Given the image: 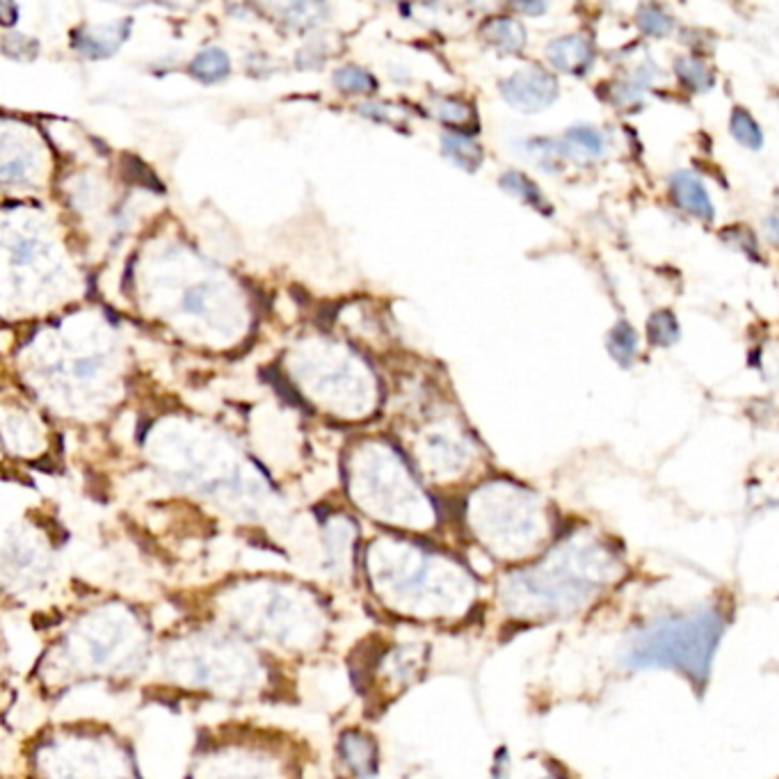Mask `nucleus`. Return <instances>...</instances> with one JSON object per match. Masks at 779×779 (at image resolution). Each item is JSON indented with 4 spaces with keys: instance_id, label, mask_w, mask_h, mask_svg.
<instances>
[{
    "instance_id": "obj_1",
    "label": "nucleus",
    "mask_w": 779,
    "mask_h": 779,
    "mask_svg": "<svg viewBox=\"0 0 779 779\" xmlns=\"http://www.w3.org/2000/svg\"><path fill=\"white\" fill-rule=\"evenodd\" d=\"M158 645L153 617L138 601L94 596L66 612L32 667V686L57 695L85 686H144Z\"/></svg>"
},
{
    "instance_id": "obj_2",
    "label": "nucleus",
    "mask_w": 779,
    "mask_h": 779,
    "mask_svg": "<svg viewBox=\"0 0 779 779\" xmlns=\"http://www.w3.org/2000/svg\"><path fill=\"white\" fill-rule=\"evenodd\" d=\"M193 608L190 617L234 633L279 663L318 656L334 633L327 596L288 574H229L197 592Z\"/></svg>"
},
{
    "instance_id": "obj_3",
    "label": "nucleus",
    "mask_w": 779,
    "mask_h": 779,
    "mask_svg": "<svg viewBox=\"0 0 779 779\" xmlns=\"http://www.w3.org/2000/svg\"><path fill=\"white\" fill-rule=\"evenodd\" d=\"M284 663L250 642L199 617L158 633L144 686H158L193 699L250 706L286 698Z\"/></svg>"
},
{
    "instance_id": "obj_4",
    "label": "nucleus",
    "mask_w": 779,
    "mask_h": 779,
    "mask_svg": "<svg viewBox=\"0 0 779 779\" xmlns=\"http://www.w3.org/2000/svg\"><path fill=\"white\" fill-rule=\"evenodd\" d=\"M357 571L377 608L409 624H464L483 596L467 562L416 537H375L359 551Z\"/></svg>"
},
{
    "instance_id": "obj_5",
    "label": "nucleus",
    "mask_w": 779,
    "mask_h": 779,
    "mask_svg": "<svg viewBox=\"0 0 779 779\" xmlns=\"http://www.w3.org/2000/svg\"><path fill=\"white\" fill-rule=\"evenodd\" d=\"M629 574L620 546L596 533L574 530L540 558L509 569L496 583V608L512 627L569 620L611 595Z\"/></svg>"
},
{
    "instance_id": "obj_6",
    "label": "nucleus",
    "mask_w": 779,
    "mask_h": 779,
    "mask_svg": "<svg viewBox=\"0 0 779 779\" xmlns=\"http://www.w3.org/2000/svg\"><path fill=\"white\" fill-rule=\"evenodd\" d=\"M732 608L724 601L667 612L642 624L624 647L629 670H672L704 690Z\"/></svg>"
},
{
    "instance_id": "obj_7",
    "label": "nucleus",
    "mask_w": 779,
    "mask_h": 779,
    "mask_svg": "<svg viewBox=\"0 0 779 779\" xmlns=\"http://www.w3.org/2000/svg\"><path fill=\"white\" fill-rule=\"evenodd\" d=\"M26 779H142L133 749L101 720L44 727L26 749Z\"/></svg>"
},
{
    "instance_id": "obj_8",
    "label": "nucleus",
    "mask_w": 779,
    "mask_h": 779,
    "mask_svg": "<svg viewBox=\"0 0 779 779\" xmlns=\"http://www.w3.org/2000/svg\"><path fill=\"white\" fill-rule=\"evenodd\" d=\"M467 528L492 561L509 569L540 558L555 542L546 505L526 489L505 483L480 489L467 503Z\"/></svg>"
},
{
    "instance_id": "obj_9",
    "label": "nucleus",
    "mask_w": 779,
    "mask_h": 779,
    "mask_svg": "<svg viewBox=\"0 0 779 779\" xmlns=\"http://www.w3.org/2000/svg\"><path fill=\"white\" fill-rule=\"evenodd\" d=\"M291 740L254 727H219L197 740L185 779H300Z\"/></svg>"
},
{
    "instance_id": "obj_10",
    "label": "nucleus",
    "mask_w": 779,
    "mask_h": 779,
    "mask_svg": "<svg viewBox=\"0 0 779 779\" xmlns=\"http://www.w3.org/2000/svg\"><path fill=\"white\" fill-rule=\"evenodd\" d=\"M350 496L368 517L400 533H428L437 526L432 501L396 462L371 464L355 471Z\"/></svg>"
},
{
    "instance_id": "obj_11",
    "label": "nucleus",
    "mask_w": 779,
    "mask_h": 779,
    "mask_svg": "<svg viewBox=\"0 0 779 779\" xmlns=\"http://www.w3.org/2000/svg\"><path fill=\"white\" fill-rule=\"evenodd\" d=\"M430 647L421 640L372 636L355 649L352 681L368 706L387 708L428 670Z\"/></svg>"
},
{
    "instance_id": "obj_12",
    "label": "nucleus",
    "mask_w": 779,
    "mask_h": 779,
    "mask_svg": "<svg viewBox=\"0 0 779 779\" xmlns=\"http://www.w3.org/2000/svg\"><path fill=\"white\" fill-rule=\"evenodd\" d=\"M338 779H377L380 748L371 733L359 727L346 729L337 740Z\"/></svg>"
},
{
    "instance_id": "obj_13",
    "label": "nucleus",
    "mask_w": 779,
    "mask_h": 779,
    "mask_svg": "<svg viewBox=\"0 0 779 779\" xmlns=\"http://www.w3.org/2000/svg\"><path fill=\"white\" fill-rule=\"evenodd\" d=\"M501 90H503V97L515 107H521L526 113H537L555 101L558 81L553 73H546L542 69H526V72H517L515 76L505 78L501 82Z\"/></svg>"
},
{
    "instance_id": "obj_14",
    "label": "nucleus",
    "mask_w": 779,
    "mask_h": 779,
    "mask_svg": "<svg viewBox=\"0 0 779 779\" xmlns=\"http://www.w3.org/2000/svg\"><path fill=\"white\" fill-rule=\"evenodd\" d=\"M546 56L558 72L569 73V76H583L595 62V51H592L590 41H586L583 37L555 39Z\"/></svg>"
},
{
    "instance_id": "obj_15",
    "label": "nucleus",
    "mask_w": 779,
    "mask_h": 779,
    "mask_svg": "<svg viewBox=\"0 0 779 779\" xmlns=\"http://www.w3.org/2000/svg\"><path fill=\"white\" fill-rule=\"evenodd\" d=\"M670 190H672L674 201L683 210L698 215L702 219H714V204H711V197H708L706 188H704L698 176L688 172H677L670 179Z\"/></svg>"
},
{
    "instance_id": "obj_16",
    "label": "nucleus",
    "mask_w": 779,
    "mask_h": 779,
    "mask_svg": "<svg viewBox=\"0 0 779 779\" xmlns=\"http://www.w3.org/2000/svg\"><path fill=\"white\" fill-rule=\"evenodd\" d=\"M483 35L503 53H517L526 44V30L517 19H492L484 23Z\"/></svg>"
},
{
    "instance_id": "obj_17",
    "label": "nucleus",
    "mask_w": 779,
    "mask_h": 779,
    "mask_svg": "<svg viewBox=\"0 0 779 779\" xmlns=\"http://www.w3.org/2000/svg\"><path fill=\"white\" fill-rule=\"evenodd\" d=\"M443 153L453 160L458 167L462 169H478V165L483 163V149L469 140L467 135H458V133H450V135H443L441 140Z\"/></svg>"
},
{
    "instance_id": "obj_18",
    "label": "nucleus",
    "mask_w": 779,
    "mask_h": 779,
    "mask_svg": "<svg viewBox=\"0 0 779 779\" xmlns=\"http://www.w3.org/2000/svg\"><path fill=\"white\" fill-rule=\"evenodd\" d=\"M231 62L229 56L219 48H209V51L199 53L190 64V73L201 82H218L222 78L229 76Z\"/></svg>"
},
{
    "instance_id": "obj_19",
    "label": "nucleus",
    "mask_w": 779,
    "mask_h": 779,
    "mask_svg": "<svg viewBox=\"0 0 779 779\" xmlns=\"http://www.w3.org/2000/svg\"><path fill=\"white\" fill-rule=\"evenodd\" d=\"M608 347H611V355L621 364V366L624 368L631 366L633 359H636L638 355V337L636 331H633V327L629 325L627 321L617 322V325L612 327L611 337H608Z\"/></svg>"
},
{
    "instance_id": "obj_20",
    "label": "nucleus",
    "mask_w": 779,
    "mask_h": 779,
    "mask_svg": "<svg viewBox=\"0 0 779 779\" xmlns=\"http://www.w3.org/2000/svg\"><path fill=\"white\" fill-rule=\"evenodd\" d=\"M565 142L567 147L562 149L565 153H571V149H574V151H581L586 153V156H592V158L601 156V153H604V147H606L604 135L592 126L569 128V131L565 133Z\"/></svg>"
},
{
    "instance_id": "obj_21",
    "label": "nucleus",
    "mask_w": 779,
    "mask_h": 779,
    "mask_svg": "<svg viewBox=\"0 0 779 779\" xmlns=\"http://www.w3.org/2000/svg\"><path fill=\"white\" fill-rule=\"evenodd\" d=\"M501 185H503L505 190H509V193L519 194L526 204L535 206L537 210H546V213H549V209H546L544 194H542L540 188H537V185L533 184L528 176H524V174H519V172L503 174V176H501Z\"/></svg>"
},
{
    "instance_id": "obj_22",
    "label": "nucleus",
    "mask_w": 779,
    "mask_h": 779,
    "mask_svg": "<svg viewBox=\"0 0 779 779\" xmlns=\"http://www.w3.org/2000/svg\"><path fill=\"white\" fill-rule=\"evenodd\" d=\"M334 82H337L338 90L347 94H371L377 90V81L368 72L359 69V66H341L337 73H334Z\"/></svg>"
},
{
    "instance_id": "obj_23",
    "label": "nucleus",
    "mask_w": 779,
    "mask_h": 779,
    "mask_svg": "<svg viewBox=\"0 0 779 779\" xmlns=\"http://www.w3.org/2000/svg\"><path fill=\"white\" fill-rule=\"evenodd\" d=\"M647 331L654 346L670 347L679 338V322L670 311H656L647 321Z\"/></svg>"
},
{
    "instance_id": "obj_24",
    "label": "nucleus",
    "mask_w": 779,
    "mask_h": 779,
    "mask_svg": "<svg viewBox=\"0 0 779 779\" xmlns=\"http://www.w3.org/2000/svg\"><path fill=\"white\" fill-rule=\"evenodd\" d=\"M492 779H565V777H561L553 768H549L544 761L526 759L521 761V764H517V761H508L503 773L496 775V777Z\"/></svg>"
},
{
    "instance_id": "obj_25",
    "label": "nucleus",
    "mask_w": 779,
    "mask_h": 779,
    "mask_svg": "<svg viewBox=\"0 0 779 779\" xmlns=\"http://www.w3.org/2000/svg\"><path fill=\"white\" fill-rule=\"evenodd\" d=\"M732 133L733 138L748 149H761V144H764V133H761L759 124L740 107H736L732 115Z\"/></svg>"
},
{
    "instance_id": "obj_26",
    "label": "nucleus",
    "mask_w": 779,
    "mask_h": 779,
    "mask_svg": "<svg viewBox=\"0 0 779 779\" xmlns=\"http://www.w3.org/2000/svg\"><path fill=\"white\" fill-rule=\"evenodd\" d=\"M122 167H124V176H126L131 184H138L144 185V188L153 190V193H165V185L160 184V179L156 176V174L149 169L147 163H142V160L138 158V156H124L122 160Z\"/></svg>"
},
{
    "instance_id": "obj_27",
    "label": "nucleus",
    "mask_w": 779,
    "mask_h": 779,
    "mask_svg": "<svg viewBox=\"0 0 779 779\" xmlns=\"http://www.w3.org/2000/svg\"><path fill=\"white\" fill-rule=\"evenodd\" d=\"M677 73L695 92H704V90L714 85V78H711L706 66L698 60H690V57H683V60L677 62Z\"/></svg>"
},
{
    "instance_id": "obj_28",
    "label": "nucleus",
    "mask_w": 779,
    "mask_h": 779,
    "mask_svg": "<svg viewBox=\"0 0 779 779\" xmlns=\"http://www.w3.org/2000/svg\"><path fill=\"white\" fill-rule=\"evenodd\" d=\"M638 26L642 28V32L654 37H663L672 30V19L661 10V7L645 5L638 12Z\"/></svg>"
},
{
    "instance_id": "obj_29",
    "label": "nucleus",
    "mask_w": 779,
    "mask_h": 779,
    "mask_svg": "<svg viewBox=\"0 0 779 779\" xmlns=\"http://www.w3.org/2000/svg\"><path fill=\"white\" fill-rule=\"evenodd\" d=\"M3 51L10 57H35L39 51V44L26 35H7L3 41Z\"/></svg>"
},
{
    "instance_id": "obj_30",
    "label": "nucleus",
    "mask_w": 779,
    "mask_h": 779,
    "mask_svg": "<svg viewBox=\"0 0 779 779\" xmlns=\"http://www.w3.org/2000/svg\"><path fill=\"white\" fill-rule=\"evenodd\" d=\"M10 688L7 681V663H5V649H0V704L5 702V690Z\"/></svg>"
},
{
    "instance_id": "obj_31",
    "label": "nucleus",
    "mask_w": 779,
    "mask_h": 779,
    "mask_svg": "<svg viewBox=\"0 0 779 779\" xmlns=\"http://www.w3.org/2000/svg\"><path fill=\"white\" fill-rule=\"evenodd\" d=\"M16 16H19L16 5H10V3H0V23L12 26V23H16Z\"/></svg>"
},
{
    "instance_id": "obj_32",
    "label": "nucleus",
    "mask_w": 779,
    "mask_h": 779,
    "mask_svg": "<svg viewBox=\"0 0 779 779\" xmlns=\"http://www.w3.org/2000/svg\"><path fill=\"white\" fill-rule=\"evenodd\" d=\"M512 7L519 12H528V14H540V12L546 10V5H542V3H537V5H530V3H519V5H512Z\"/></svg>"
}]
</instances>
